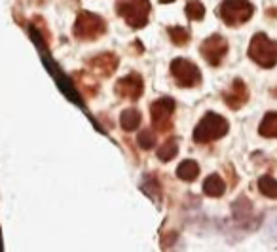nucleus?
Listing matches in <instances>:
<instances>
[{
    "label": "nucleus",
    "instance_id": "nucleus-1",
    "mask_svg": "<svg viewBox=\"0 0 277 252\" xmlns=\"http://www.w3.org/2000/svg\"><path fill=\"white\" fill-rule=\"evenodd\" d=\"M226 133H228V121L218 114L209 112L203 116L198 127L194 129V141L198 144H207V142H213L216 139H222Z\"/></svg>",
    "mask_w": 277,
    "mask_h": 252
},
{
    "label": "nucleus",
    "instance_id": "nucleus-2",
    "mask_svg": "<svg viewBox=\"0 0 277 252\" xmlns=\"http://www.w3.org/2000/svg\"><path fill=\"white\" fill-rule=\"evenodd\" d=\"M249 57L256 65H260L264 69H271L277 63V42L268 38L264 32L254 34L249 46Z\"/></svg>",
    "mask_w": 277,
    "mask_h": 252
},
{
    "label": "nucleus",
    "instance_id": "nucleus-3",
    "mask_svg": "<svg viewBox=\"0 0 277 252\" xmlns=\"http://www.w3.org/2000/svg\"><path fill=\"white\" fill-rule=\"evenodd\" d=\"M218 14L228 27H239L253 17L254 6L249 0H224Z\"/></svg>",
    "mask_w": 277,
    "mask_h": 252
},
{
    "label": "nucleus",
    "instance_id": "nucleus-4",
    "mask_svg": "<svg viewBox=\"0 0 277 252\" xmlns=\"http://www.w3.org/2000/svg\"><path fill=\"white\" fill-rule=\"evenodd\" d=\"M118 14L133 29H143L148 23L150 2L148 0H118Z\"/></svg>",
    "mask_w": 277,
    "mask_h": 252
},
{
    "label": "nucleus",
    "instance_id": "nucleus-5",
    "mask_svg": "<svg viewBox=\"0 0 277 252\" xmlns=\"http://www.w3.org/2000/svg\"><path fill=\"white\" fill-rule=\"evenodd\" d=\"M106 31V25L99 16L82 12L74 23V36L78 40H97Z\"/></svg>",
    "mask_w": 277,
    "mask_h": 252
},
{
    "label": "nucleus",
    "instance_id": "nucleus-6",
    "mask_svg": "<svg viewBox=\"0 0 277 252\" xmlns=\"http://www.w3.org/2000/svg\"><path fill=\"white\" fill-rule=\"evenodd\" d=\"M152 114V125L158 133H167L171 129V118L175 114V103L169 97H161L158 101H154L150 106Z\"/></svg>",
    "mask_w": 277,
    "mask_h": 252
},
{
    "label": "nucleus",
    "instance_id": "nucleus-7",
    "mask_svg": "<svg viewBox=\"0 0 277 252\" xmlns=\"http://www.w3.org/2000/svg\"><path fill=\"white\" fill-rule=\"evenodd\" d=\"M171 74L181 87H196L201 82V72L188 59H175L171 63Z\"/></svg>",
    "mask_w": 277,
    "mask_h": 252
},
{
    "label": "nucleus",
    "instance_id": "nucleus-8",
    "mask_svg": "<svg viewBox=\"0 0 277 252\" xmlns=\"http://www.w3.org/2000/svg\"><path fill=\"white\" fill-rule=\"evenodd\" d=\"M226 51H228V42L218 36V34H213V36H209V38L201 44V55L205 59L209 65H216L222 63V59L226 55Z\"/></svg>",
    "mask_w": 277,
    "mask_h": 252
},
{
    "label": "nucleus",
    "instance_id": "nucleus-9",
    "mask_svg": "<svg viewBox=\"0 0 277 252\" xmlns=\"http://www.w3.org/2000/svg\"><path fill=\"white\" fill-rule=\"evenodd\" d=\"M144 89L143 78L137 76V74H129V76H124L116 82V93L122 97V99H129V101H137L141 99Z\"/></svg>",
    "mask_w": 277,
    "mask_h": 252
},
{
    "label": "nucleus",
    "instance_id": "nucleus-10",
    "mask_svg": "<svg viewBox=\"0 0 277 252\" xmlns=\"http://www.w3.org/2000/svg\"><path fill=\"white\" fill-rule=\"evenodd\" d=\"M224 101H226L230 108L238 110L249 101V89H247V86L241 80H234V84L230 86V89L224 91Z\"/></svg>",
    "mask_w": 277,
    "mask_h": 252
},
{
    "label": "nucleus",
    "instance_id": "nucleus-11",
    "mask_svg": "<svg viewBox=\"0 0 277 252\" xmlns=\"http://www.w3.org/2000/svg\"><path fill=\"white\" fill-rule=\"evenodd\" d=\"M91 69L99 76H110L112 72L118 69V57L112 53H103V55L91 59Z\"/></svg>",
    "mask_w": 277,
    "mask_h": 252
},
{
    "label": "nucleus",
    "instance_id": "nucleus-12",
    "mask_svg": "<svg viewBox=\"0 0 277 252\" xmlns=\"http://www.w3.org/2000/svg\"><path fill=\"white\" fill-rule=\"evenodd\" d=\"M141 121H143V116H141V112L137 110V108H127V110L122 112V116H120V123H122V129L124 131H135L137 127L141 125Z\"/></svg>",
    "mask_w": 277,
    "mask_h": 252
},
{
    "label": "nucleus",
    "instance_id": "nucleus-13",
    "mask_svg": "<svg viewBox=\"0 0 277 252\" xmlns=\"http://www.w3.org/2000/svg\"><path fill=\"white\" fill-rule=\"evenodd\" d=\"M203 192L209 197H220L226 192V184L218 174H209L203 182Z\"/></svg>",
    "mask_w": 277,
    "mask_h": 252
},
{
    "label": "nucleus",
    "instance_id": "nucleus-14",
    "mask_svg": "<svg viewBox=\"0 0 277 252\" xmlns=\"http://www.w3.org/2000/svg\"><path fill=\"white\" fill-rule=\"evenodd\" d=\"M177 176L184 182H194L199 176V165L194 159H186L177 169Z\"/></svg>",
    "mask_w": 277,
    "mask_h": 252
},
{
    "label": "nucleus",
    "instance_id": "nucleus-15",
    "mask_svg": "<svg viewBox=\"0 0 277 252\" xmlns=\"http://www.w3.org/2000/svg\"><path fill=\"white\" fill-rule=\"evenodd\" d=\"M258 133L266 139H277V112H269L264 116L258 127Z\"/></svg>",
    "mask_w": 277,
    "mask_h": 252
},
{
    "label": "nucleus",
    "instance_id": "nucleus-16",
    "mask_svg": "<svg viewBox=\"0 0 277 252\" xmlns=\"http://www.w3.org/2000/svg\"><path fill=\"white\" fill-rule=\"evenodd\" d=\"M258 190H260L262 196L269 197V199H275L277 197V180L273 176H262L258 180Z\"/></svg>",
    "mask_w": 277,
    "mask_h": 252
},
{
    "label": "nucleus",
    "instance_id": "nucleus-17",
    "mask_svg": "<svg viewBox=\"0 0 277 252\" xmlns=\"http://www.w3.org/2000/svg\"><path fill=\"white\" fill-rule=\"evenodd\" d=\"M177 154H179V144H177V141H173V139H169L163 146L158 148V158L161 159V161H171Z\"/></svg>",
    "mask_w": 277,
    "mask_h": 252
},
{
    "label": "nucleus",
    "instance_id": "nucleus-18",
    "mask_svg": "<svg viewBox=\"0 0 277 252\" xmlns=\"http://www.w3.org/2000/svg\"><path fill=\"white\" fill-rule=\"evenodd\" d=\"M186 16L192 21H201L205 17V6L201 2H198V0H190L186 4Z\"/></svg>",
    "mask_w": 277,
    "mask_h": 252
},
{
    "label": "nucleus",
    "instance_id": "nucleus-19",
    "mask_svg": "<svg viewBox=\"0 0 277 252\" xmlns=\"http://www.w3.org/2000/svg\"><path fill=\"white\" fill-rule=\"evenodd\" d=\"M169 38L173 40V44H177V46H186L190 42V31H186L182 27H171Z\"/></svg>",
    "mask_w": 277,
    "mask_h": 252
},
{
    "label": "nucleus",
    "instance_id": "nucleus-20",
    "mask_svg": "<svg viewBox=\"0 0 277 252\" xmlns=\"http://www.w3.org/2000/svg\"><path fill=\"white\" fill-rule=\"evenodd\" d=\"M137 142L143 150H152L156 146V135L152 133L150 129H143L137 137Z\"/></svg>",
    "mask_w": 277,
    "mask_h": 252
},
{
    "label": "nucleus",
    "instance_id": "nucleus-21",
    "mask_svg": "<svg viewBox=\"0 0 277 252\" xmlns=\"http://www.w3.org/2000/svg\"><path fill=\"white\" fill-rule=\"evenodd\" d=\"M161 4H169V2H175V0H159Z\"/></svg>",
    "mask_w": 277,
    "mask_h": 252
}]
</instances>
